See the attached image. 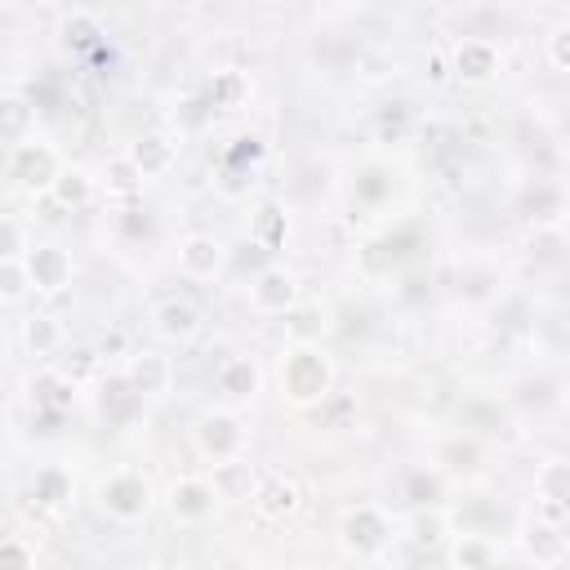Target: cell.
I'll use <instances>...</instances> for the list:
<instances>
[{
    "mask_svg": "<svg viewBox=\"0 0 570 570\" xmlns=\"http://www.w3.org/2000/svg\"><path fill=\"white\" fill-rule=\"evenodd\" d=\"M89 196H94V178L80 165H62L53 187H49V200L62 209H80V205H89Z\"/></svg>",
    "mask_w": 570,
    "mask_h": 570,
    "instance_id": "19",
    "label": "cell"
},
{
    "mask_svg": "<svg viewBox=\"0 0 570 570\" xmlns=\"http://www.w3.org/2000/svg\"><path fill=\"white\" fill-rule=\"evenodd\" d=\"M31 294V281L22 272V258H0V303H22Z\"/></svg>",
    "mask_w": 570,
    "mask_h": 570,
    "instance_id": "27",
    "label": "cell"
},
{
    "mask_svg": "<svg viewBox=\"0 0 570 570\" xmlns=\"http://www.w3.org/2000/svg\"><path fill=\"white\" fill-rule=\"evenodd\" d=\"M258 383H263V374H258V365H254L249 356H227V361L214 370V387H218V396H223L227 405L249 401V396L258 392Z\"/></svg>",
    "mask_w": 570,
    "mask_h": 570,
    "instance_id": "15",
    "label": "cell"
},
{
    "mask_svg": "<svg viewBox=\"0 0 570 570\" xmlns=\"http://www.w3.org/2000/svg\"><path fill=\"white\" fill-rule=\"evenodd\" d=\"M223 263H227V245H223L214 232H191V236H183V245H178V272H183V276L209 281V276L223 272Z\"/></svg>",
    "mask_w": 570,
    "mask_h": 570,
    "instance_id": "11",
    "label": "cell"
},
{
    "mask_svg": "<svg viewBox=\"0 0 570 570\" xmlns=\"http://www.w3.org/2000/svg\"><path fill=\"white\" fill-rule=\"evenodd\" d=\"M258 236H263V245L272 249V245H281V236H285V214L276 209V205H267L263 214H258Z\"/></svg>",
    "mask_w": 570,
    "mask_h": 570,
    "instance_id": "33",
    "label": "cell"
},
{
    "mask_svg": "<svg viewBox=\"0 0 570 570\" xmlns=\"http://www.w3.org/2000/svg\"><path fill=\"white\" fill-rule=\"evenodd\" d=\"M249 303H254V312H267V316L294 312L298 307V281H294V272L281 267V263L263 267L254 276V285H249Z\"/></svg>",
    "mask_w": 570,
    "mask_h": 570,
    "instance_id": "8",
    "label": "cell"
},
{
    "mask_svg": "<svg viewBox=\"0 0 570 570\" xmlns=\"http://www.w3.org/2000/svg\"><path fill=\"white\" fill-rule=\"evenodd\" d=\"M89 370H98V352H94V347H71V356L58 365V374L71 379V383H80Z\"/></svg>",
    "mask_w": 570,
    "mask_h": 570,
    "instance_id": "30",
    "label": "cell"
},
{
    "mask_svg": "<svg viewBox=\"0 0 570 570\" xmlns=\"http://www.w3.org/2000/svg\"><path fill=\"white\" fill-rule=\"evenodd\" d=\"M111 352H125V334H107V338H102L98 356H111Z\"/></svg>",
    "mask_w": 570,
    "mask_h": 570,
    "instance_id": "34",
    "label": "cell"
},
{
    "mask_svg": "<svg viewBox=\"0 0 570 570\" xmlns=\"http://www.w3.org/2000/svg\"><path fill=\"white\" fill-rule=\"evenodd\" d=\"M151 325H156V334L165 338V343H187V338H196V330H200V307L191 303V298H160L156 307H151Z\"/></svg>",
    "mask_w": 570,
    "mask_h": 570,
    "instance_id": "13",
    "label": "cell"
},
{
    "mask_svg": "<svg viewBox=\"0 0 570 570\" xmlns=\"http://www.w3.org/2000/svg\"><path fill=\"white\" fill-rule=\"evenodd\" d=\"M62 36H67V45L85 49V45H94V40L102 36V27H98V18H94L89 9H71V13L62 18Z\"/></svg>",
    "mask_w": 570,
    "mask_h": 570,
    "instance_id": "26",
    "label": "cell"
},
{
    "mask_svg": "<svg viewBox=\"0 0 570 570\" xmlns=\"http://www.w3.org/2000/svg\"><path fill=\"white\" fill-rule=\"evenodd\" d=\"M245 98H249V80H245L236 67H223V71L209 76V102H214V107L236 111Z\"/></svg>",
    "mask_w": 570,
    "mask_h": 570,
    "instance_id": "23",
    "label": "cell"
},
{
    "mask_svg": "<svg viewBox=\"0 0 570 570\" xmlns=\"http://www.w3.org/2000/svg\"><path fill=\"white\" fill-rule=\"evenodd\" d=\"M534 499H539V521L566 525V512H570V463L561 454H552V459L539 463V472H534Z\"/></svg>",
    "mask_w": 570,
    "mask_h": 570,
    "instance_id": "6",
    "label": "cell"
},
{
    "mask_svg": "<svg viewBox=\"0 0 570 570\" xmlns=\"http://www.w3.org/2000/svg\"><path fill=\"white\" fill-rule=\"evenodd\" d=\"M31 120H36V116H31V102H27L22 94L4 89V94H0V138L13 142V147L27 142V138H31Z\"/></svg>",
    "mask_w": 570,
    "mask_h": 570,
    "instance_id": "20",
    "label": "cell"
},
{
    "mask_svg": "<svg viewBox=\"0 0 570 570\" xmlns=\"http://www.w3.org/2000/svg\"><path fill=\"white\" fill-rule=\"evenodd\" d=\"M98 508L120 521V525H134L151 512V481L138 472V468H116L98 481Z\"/></svg>",
    "mask_w": 570,
    "mask_h": 570,
    "instance_id": "3",
    "label": "cell"
},
{
    "mask_svg": "<svg viewBox=\"0 0 570 570\" xmlns=\"http://www.w3.org/2000/svg\"><path fill=\"white\" fill-rule=\"evenodd\" d=\"M254 512L263 517V521H289L298 508H303V490H298V481L294 476H285V472H263L258 481H254Z\"/></svg>",
    "mask_w": 570,
    "mask_h": 570,
    "instance_id": "9",
    "label": "cell"
},
{
    "mask_svg": "<svg viewBox=\"0 0 570 570\" xmlns=\"http://www.w3.org/2000/svg\"><path fill=\"white\" fill-rule=\"evenodd\" d=\"M31 392H36V405H45V410H71L76 383L62 379L58 370H45L40 379H31Z\"/></svg>",
    "mask_w": 570,
    "mask_h": 570,
    "instance_id": "24",
    "label": "cell"
},
{
    "mask_svg": "<svg viewBox=\"0 0 570 570\" xmlns=\"http://www.w3.org/2000/svg\"><path fill=\"white\" fill-rule=\"evenodd\" d=\"M0 570H36L31 543L18 539V534H4V539H0Z\"/></svg>",
    "mask_w": 570,
    "mask_h": 570,
    "instance_id": "29",
    "label": "cell"
},
{
    "mask_svg": "<svg viewBox=\"0 0 570 570\" xmlns=\"http://www.w3.org/2000/svg\"><path fill=\"white\" fill-rule=\"evenodd\" d=\"M102 178H107V191H116V196H129V191H138V187H142L138 169H134L125 156H111V160H107V169H102Z\"/></svg>",
    "mask_w": 570,
    "mask_h": 570,
    "instance_id": "28",
    "label": "cell"
},
{
    "mask_svg": "<svg viewBox=\"0 0 570 570\" xmlns=\"http://www.w3.org/2000/svg\"><path fill=\"white\" fill-rule=\"evenodd\" d=\"M191 445H196L200 459H209V463L218 468V463H232V459L245 454L249 428H245V419H240L232 405H209V410H200L196 423H191Z\"/></svg>",
    "mask_w": 570,
    "mask_h": 570,
    "instance_id": "2",
    "label": "cell"
},
{
    "mask_svg": "<svg viewBox=\"0 0 570 570\" xmlns=\"http://www.w3.org/2000/svg\"><path fill=\"white\" fill-rule=\"evenodd\" d=\"M31 499L40 508H62L71 499V472L62 463H45L36 476H31Z\"/></svg>",
    "mask_w": 570,
    "mask_h": 570,
    "instance_id": "21",
    "label": "cell"
},
{
    "mask_svg": "<svg viewBox=\"0 0 570 570\" xmlns=\"http://www.w3.org/2000/svg\"><path fill=\"white\" fill-rule=\"evenodd\" d=\"M405 530H410V543H414V548H436V543H445V534H450L445 512H436V508H419Z\"/></svg>",
    "mask_w": 570,
    "mask_h": 570,
    "instance_id": "25",
    "label": "cell"
},
{
    "mask_svg": "<svg viewBox=\"0 0 570 570\" xmlns=\"http://www.w3.org/2000/svg\"><path fill=\"white\" fill-rule=\"evenodd\" d=\"M525 552H530V561L534 566H561L566 561V552H570V539H566V525H552V521H539L534 517V525L525 530Z\"/></svg>",
    "mask_w": 570,
    "mask_h": 570,
    "instance_id": "17",
    "label": "cell"
},
{
    "mask_svg": "<svg viewBox=\"0 0 570 570\" xmlns=\"http://www.w3.org/2000/svg\"><path fill=\"white\" fill-rule=\"evenodd\" d=\"M125 383H129L134 396H160V392L174 383V365H169L165 352H151V347L129 352V361H125Z\"/></svg>",
    "mask_w": 570,
    "mask_h": 570,
    "instance_id": "12",
    "label": "cell"
},
{
    "mask_svg": "<svg viewBox=\"0 0 570 570\" xmlns=\"http://www.w3.org/2000/svg\"><path fill=\"white\" fill-rule=\"evenodd\" d=\"M165 503H169V517L178 525H205L214 517V508H218V494H214V485L205 476H178L169 485Z\"/></svg>",
    "mask_w": 570,
    "mask_h": 570,
    "instance_id": "7",
    "label": "cell"
},
{
    "mask_svg": "<svg viewBox=\"0 0 570 570\" xmlns=\"http://www.w3.org/2000/svg\"><path fill=\"white\" fill-rule=\"evenodd\" d=\"M387 543H392V517H387L383 508L356 503V508H347V512L338 517V548H343L347 557L370 561V557H383Z\"/></svg>",
    "mask_w": 570,
    "mask_h": 570,
    "instance_id": "4",
    "label": "cell"
},
{
    "mask_svg": "<svg viewBox=\"0 0 570 570\" xmlns=\"http://www.w3.org/2000/svg\"><path fill=\"white\" fill-rule=\"evenodd\" d=\"M361 570H401V566H396V561H387V557H370Z\"/></svg>",
    "mask_w": 570,
    "mask_h": 570,
    "instance_id": "35",
    "label": "cell"
},
{
    "mask_svg": "<svg viewBox=\"0 0 570 570\" xmlns=\"http://www.w3.org/2000/svg\"><path fill=\"white\" fill-rule=\"evenodd\" d=\"M147 570H187V566H183V561H151Z\"/></svg>",
    "mask_w": 570,
    "mask_h": 570,
    "instance_id": "36",
    "label": "cell"
},
{
    "mask_svg": "<svg viewBox=\"0 0 570 570\" xmlns=\"http://www.w3.org/2000/svg\"><path fill=\"white\" fill-rule=\"evenodd\" d=\"M22 254H27V245H22V227H18V218L0 214V258H22Z\"/></svg>",
    "mask_w": 570,
    "mask_h": 570,
    "instance_id": "31",
    "label": "cell"
},
{
    "mask_svg": "<svg viewBox=\"0 0 570 570\" xmlns=\"http://www.w3.org/2000/svg\"><path fill=\"white\" fill-rule=\"evenodd\" d=\"M22 343H27L36 356L58 352V347H62V325H58V316H49V312L27 316V321H22Z\"/></svg>",
    "mask_w": 570,
    "mask_h": 570,
    "instance_id": "22",
    "label": "cell"
},
{
    "mask_svg": "<svg viewBox=\"0 0 570 570\" xmlns=\"http://www.w3.org/2000/svg\"><path fill=\"white\" fill-rule=\"evenodd\" d=\"M334 387V361L321 343H289L281 356V392L289 405H321Z\"/></svg>",
    "mask_w": 570,
    "mask_h": 570,
    "instance_id": "1",
    "label": "cell"
},
{
    "mask_svg": "<svg viewBox=\"0 0 570 570\" xmlns=\"http://www.w3.org/2000/svg\"><path fill=\"white\" fill-rule=\"evenodd\" d=\"M548 62H552L557 71H570V27H566V22L552 27V36H548Z\"/></svg>",
    "mask_w": 570,
    "mask_h": 570,
    "instance_id": "32",
    "label": "cell"
},
{
    "mask_svg": "<svg viewBox=\"0 0 570 570\" xmlns=\"http://www.w3.org/2000/svg\"><path fill=\"white\" fill-rule=\"evenodd\" d=\"M454 71H459V80H468V85L494 80V76H499V49H494V40H485V36L459 40V45H454Z\"/></svg>",
    "mask_w": 570,
    "mask_h": 570,
    "instance_id": "14",
    "label": "cell"
},
{
    "mask_svg": "<svg viewBox=\"0 0 570 570\" xmlns=\"http://www.w3.org/2000/svg\"><path fill=\"white\" fill-rule=\"evenodd\" d=\"M22 272H27L31 289L58 294V289L71 285V254L58 249V245H31V249L22 254Z\"/></svg>",
    "mask_w": 570,
    "mask_h": 570,
    "instance_id": "10",
    "label": "cell"
},
{
    "mask_svg": "<svg viewBox=\"0 0 570 570\" xmlns=\"http://www.w3.org/2000/svg\"><path fill=\"white\" fill-rule=\"evenodd\" d=\"M249 570H276V566H249Z\"/></svg>",
    "mask_w": 570,
    "mask_h": 570,
    "instance_id": "37",
    "label": "cell"
},
{
    "mask_svg": "<svg viewBox=\"0 0 570 570\" xmlns=\"http://www.w3.org/2000/svg\"><path fill=\"white\" fill-rule=\"evenodd\" d=\"M58 169H62V156L49 142H40V138H27V142L9 147V174L27 191H49L53 178H58Z\"/></svg>",
    "mask_w": 570,
    "mask_h": 570,
    "instance_id": "5",
    "label": "cell"
},
{
    "mask_svg": "<svg viewBox=\"0 0 570 570\" xmlns=\"http://www.w3.org/2000/svg\"><path fill=\"white\" fill-rule=\"evenodd\" d=\"M174 138H165V134H142L138 142H129V151H125V160L138 169V178H160V174H169L174 169Z\"/></svg>",
    "mask_w": 570,
    "mask_h": 570,
    "instance_id": "16",
    "label": "cell"
},
{
    "mask_svg": "<svg viewBox=\"0 0 570 570\" xmlns=\"http://www.w3.org/2000/svg\"><path fill=\"white\" fill-rule=\"evenodd\" d=\"M499 548L485 534H454L450 539V566L454 570H494Z\"/></svg>",
    "mask_w": 570,
    "mask_h": 570,
    "instance_id": "18",
    "label": "cell"
}]
</instances>
